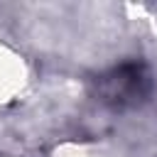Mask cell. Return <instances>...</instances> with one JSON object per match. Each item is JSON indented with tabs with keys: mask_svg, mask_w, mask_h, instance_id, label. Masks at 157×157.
I'll return each mask as SVG.
<instances>
[{
	"mask_svg": "<svg viewBox=\"0 0 157 157\" xmlns=\"http://www.w3.org/2000/svg\"><path fill=\"white\" fill-rule=\"evenodd\" d=\"M152 88V76L145 64L125 61L98 78V96L103 103L113 108H132L140 105Z\"/></svg>",
	"mask_w": 157,
	"mask_h": 157,
	"instance_id": "obj_1",
	"label": "cell"
}]
</instances>
